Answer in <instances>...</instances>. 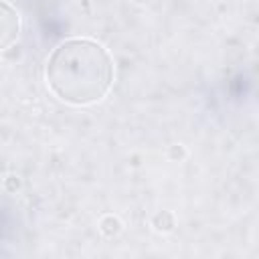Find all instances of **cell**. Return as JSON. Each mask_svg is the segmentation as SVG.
Masks as SVG:
<instances>
[{"mask_svg":"<svg viewBox=\"0 0 259 259\" xmlns=\"http://www.w3.org/2000/svg\"><path fill=\"white\" fill-rule=\"evenodd\" d=\"M45 79L51 93L69 105L101 101L113 83V59L91 38H67L47 59Z\"/></svg>","mask_w":259,"mask_h":259,"instance_id":"cell-1","label":"cell"},{"mask_svg":"<svg viewBox=\"0 0 259 259\" xmlns=\"http://www.w3.org/2000/svg\"><path fill=\"white\" fill-rule=\"evenodd\" d=\"M20 34V16L4 0H0V51H6L16 42Z\"/></svg>","mask_w":259,"mask_h":259,"instance_id":"cell-2","label":"cell"}]
</instances>
